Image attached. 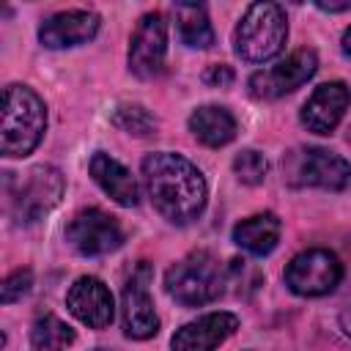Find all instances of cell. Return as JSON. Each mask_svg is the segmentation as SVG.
I'll return each instance as SVG.
<instances>
[{
  "label": "cell",
  "mask_w": 351,
  "mask_h": 351,
  "mask_svg": "<svg viewBox=\"0 0 351 351\" xmlns=\"http://www.w3.org/2000/svg\"><path fill=\"white\" fill-rule=\"evenodd\" d=\"M143 181L154 208L173 225H189L206 208V178L181 154H148L143 159Z\"/></svg>",
  "instance_id": "1"
},
{
  "label": "cell",
  "mask_w": 351,
  "mask_h": 351,
  "mask_svg": "<svg viewBox=\"0 0 351 351\" xmlns=\"http://www.w3.org/2000/svg\"><path fill=\"white\" fill-rule=\"evenodd\" d=\"M47 107L41 96L27 85H8L3 93L0 115V151L8 159L27 156L44 137Z\"/></svg>",
  "instance_id": "2"
},
{
  "label": "cell",
  "mask_w": 351,
  "mask_h": 351,
  "mask_svg": "<svg viewBox=\"0 0 351 351\" xmlns=\"http://www.w3.org/2000/svg\"><path fill=\"white\" fill-rule=\"evenodd\" d=\"M288 38V19L282 5L277 3H252L241 16L233 44L241 60L247 63H266L282 52Z\"/></svg>",
  "instance_id": "3"
},
{
  "label": "cell",
  "mask_w": 351,
  "mask_h": 351,
  "mask_svg": "<svg viewBox=\"0 0 351 351\" xmlns=\"http://www.w3.org/2000/svg\"><path fill=\"white\" fill-rule=\"evenodd\" d=\"M165 288L178 304L200 307L214 302L225 291V269L211 252L195 250L167 269Z\"/></svg>",
  "instance_id": "4"
},
{
  "label": "cell",
  "mask_w": 351,
  "mask_h": 351,
  "mask_svg": "<svg viewBox=\"0 0 351 351\" xmlns=\"http://www.w3.org/2000/svg\"><path fill=\"white\" fill-rule=\"evenodd\" d=\"M63 189V173L52 165H38L16 184V189H8V214L16 225H33L60 203Z\"/></svg>",
  "instance_id": "5"
},
{
  "label": "cell",
  "mask_w": 351,
  "mask_h": 351,
  "mask_svg": "<svg viewBox=\"0 0 351 351\" xmlns=\"http://www.w3.org/2000/svg\"><path fill=\"white\" fill-rule=\"evenodd\" d=\"M285 178L293 186H318L329 192H343L351 186V165L326 148H299L282 162Z\"/></svg>",
  "instance_id": "6"
},
{
  "label": "cell",
  "mask_w": 351,
  "mask_h": 351,
  "mask_svg": "<svg viewBox=\"0 0 351 351\" xmlns=\"http://www.w3.org/2000/svg\"><path fill=\"white\" fill-rule=\"evenodd\" d=\"M343 280V263L335 252L313 247L299 252L285 269V285L296 296H324L332 293Z\"/></svg>",
  "instance_id": "7"
},
{
  "label": "cell",
  "mask_w": 351,
  "mask_h": 351,
  "mask_svg": "<svg viewBox=\"0 0 351 351\" xmlns=\"http://www.w3.org/2000/svg\"><path fill=\"white\" fill-rule=\"evenodd\" d=\"M151 277L154 269L151 263L140 261L134 266V271L129 274L123 293H121V315H123V332L132 340H148L159 332V315L154 310V299H151Z\"/></svg>",
  "instance_id": "8"
},
{
  "label": "cell",
  "mask_w": 351,
  "mask_h": 351,
  "mask_svg": "<svg viewBox=\"0 0 351 351\" xmlns=\"http://www.w3.org/2000/svg\"><path fill=\"white\" fill-rule=\"evenodd\" d=\"M66 241L80 255H107L123 244V230L115 217L101 208H82L66 225Z\"/></svg>",
  "instance_id": "9"
},
{
  "label": "cell",
  "mask_w": 351,
  "mask_h": 351,
  "mask_svg": "<svg viewBox=\"0 0 351 351\" xmlns=\"http://www.w3.org/2000/svg\"><path fill=\"white\" fill-rule=\"evenodd\" d=\"M167 55V22L159 11L145 14L129 41V69L140 80H154L165 69Z\"/></svg>",
  "instance_id": "10"
},
{
  "label": "cell",
  "mask_w": 351,
  "mask_h": 351,
  "mask_svg": "<svg viewBox=\"0 0 351 351\" xmlns=\"http://www.w3.org/2000/svg\"><path fill=\"white\" fill-rule=\"evenodd\" d=\"M318 69V55L313 49H296L285 60L271 69H263L250 77V90L258 99H280L296 88H302Z\"/></svg>",
  "instance_id": "11"
},
{
  "label": "cell",
  "mask_w": 351,
  "mask_h": 351,
  "mask_svg": "<svg viewBox=\"0 0 351 351\" xmlns=\"http://www.w3.org/2000/svg\"><path fill=\"white\" fill-rule=\"evenodd\" d=\"M66 307L77 321H82L90 329L110 326L112 315H115V304H112L110 288L99 277H88V274L77 277L71 282V288L66 291Z\"/></svg>",
  "instance_id": "12"
},
{
  "label": "cell",
  "mask_w": 351,
  "mask_h": 351,
  "mask_svg": "<svg viewBox=\"0 0 351 351\" xmlns=\"http://www.w3.org/2000/svg\"><path fill=\"white\" fill-rule=\"evenodd\" d=\"M351 107V90L346 82H324L313 90V96L302 107V123L313 134H332Z\"/></svg>",
  "instance_id": "13"
},
{
  "label": "cell",
  "mask_w": 351,
  "mask_h": 351,
  "mask_svg": "<svg viewBox=\"0 0 351 351\" xmlns=\"http://www.w3.org/2000/svg\"><path fill=\"white\" fill-rule=\"evenodd\" d=\"M239 329V318L233 313H206L197 321L184 324L173 340L170 348L173 351H214L217 346H222L233 332Z\"/></svg>",
  "instance_id": "14"
},
{
  "label": "cell",
  "mask_w": 351,
  "mask_h": 351,
  "mask_svg": "<svg viewBox=\"0 0 351 351\" xmlns=\"http://www.w3.org/2000/svg\"><path fill=\"white\" fill-rule=\"evenodd\" d=\"M99 14L93 11H60L52 14L49 19L41 22L38 27V41L49 49H63V47H77V44H88L96 33H99Z\"/></svg>",
  "instance_id": "15"
},
{
  "label": "cell",
  "mask_w": 351,
  "mask_h": 351,
  "mask_svg": "<svg viewBox=\"0 0 351 351\" xmlns=\"http://www.w3.org/2000/svg\"><path fill=\"white\" fill-rule=\"evenodd\" d=\"M88 170H90V176H93V181H96L115 203H121V206H137V200H140L137 181H134V176H132L118 159H112L110 154L99 151V154L90 156Z\"/></svg>",
  "instance_id": "16"
},
{
  "label": "cell",
  "mask_w": 351,
  "mask_h": 351,
  "mask_svg": "<svg viewBox=\"0 0 351 351\" xmlns=\"http://www.w3.org/2000/svg\"><path fill=\"white\" fill-rule=\"evenodd\" d=\"M189 132L208 148L228 145L236 137V118L217 104H203L189 115Z\"/></svg>",
  "instance_id": "17"
},
{
  "label": "cell",
  "mask_w": 351,
  "mask_h": 351,
  "mask_svg": "<svg viewBox=\"0 0 351 351\" xmlns=\"http://www.w3.org/2000/svg\"><path fill=\"white\" fill-rule=\"evenodd\" d=\"M233 241L250 255H269L280 241V219L271 211L252 214L233 228Z\"/></svg>",
  "instance_id": "18"
},
{
  "label": "cell",
  "mask_w": 351,
  "mask_h": 351,
  "mask_svg": "<svg viewBox=\"0 0 351 351\" xmlns=\"http://www.w3.org/2000/svg\"><path fill=\"white\" fill-rule=\"evenodd\" d=\"M176 25H178V36L186 47L195 49H206L214 44V27L208 22V14L203 5L197 3H178L176 8Z\"/></svg>",
  "instance_id": "19"
},
{
  "label": "cell",
  "mask_w": 351,
  "mask_h": 351,
  "mask_svg": "<svg viewBox=\"0 0 351 351\" xmlns=\"http://www.w3.org/2000/svg\"><path fill=\"white\" fill-rule=\"evenodd\" d=\"M74 340V329L58 315H41L30 329V343L36 351H66Z\"/></svg>",
  "instance_id": "20"
},
{
  "label": "cell",
  "mask_w": 351,
  "mask_h": 351,
  "mask_svg": "<svg viewBox=\"0 0 351 351\" xmlns=\"http://www.w3.org/2000/svg\"><path fill=\"white\" fill-rule=\"evenodd\" d=\"M112 123L126 132V134H134V137H148L154 134L156 129V118L143 107V104H121L112 115Z\"/></svg>",
  "instance_id": "21"
},
{
  "label": "cell",
  "mask_w": 351,
  "mask_h": 351,
  "mask_svg": "<svg viewBox=\"0 0 351 351\" xmlns=\"http://www.w3.org/2000/svg\"><path fill=\"white\" fill-rule=\"evenodd\" d=\"M233 173H236V178H239L241 184L258 186V184H263V178H266V173H269V162H266L263 154L247 148V151L236 154V159H233Z\"/></svg>",
  "instance_id": "22"
},
{
  "label": "cell",
  "mask_w": 351,
  "mask_h": 351,
  "mask_svg": "<svg viewBox=\"0 0 351 351\" xmlns=\"http://www.w3.org/2000/svg\"><path fill=\"white\" fill-rule=\"evenodd\" d=\"M30 285H33V271H30V269H16V271H11V274L3 280V285H0V299H3V304H11V302L22 299V296L30 291Z\"/></svg>",
  "instance_id": "23"
},
{
  "label": "cell",
  "mask_w": 351,
  "mask_h": 351,
  "mask_svg": "<svg viewBox=\"0 0 351 351\" xmlns=\"http://www.w3.org/2000/svg\"><path fill=\"white\" fill-rule=\"evenodd\" d=\"M203 82L208 88H228L233 82V69L225 66V63H214V66H208L203 71Z\"/></svg>",
  "instance_id": "24"
},
{
  "label": "cell",
  "mask_w": 351,
  "mask_h": 351,
  "mask_svg": "<svg viewBox=\"0 0 351 351\" xmlns=\"http://www.w3.org/2000/svg\"><path fill=\"white\" fill-rule=\"evenodd\" d=\"M318 8H324V11H348L351 3H318Z\"/></svg>",
  "instance_id": "25"
},
{
  "label": "cell",
  "mask_w": 351,
  "mask_h": 351,
  "mask_svg": "<svg viewBox=\"0 0 351 351\" xmlns=\"http://www.w3.org/2000/svg\"><path fill=\"white\" fill-rule=\"evenodd\" d=\"M343 52H346V55L351 58V27H348V30L343 33Z\"/></svg>",
  "instance_id": "26"
},
{
  "label": "cell",
  "mask_w": 351,
  "mask_h": 351,
  "mask_svg": "<svg viewBox=\"0 0 351 351\" xmlns=\"http://www.w3.org/2000/svg\"><path fill=\"white\" fill-rule=\"evenodd\" d=\"M96 351H110V348H96Z\"/></svg>",
  "instance_id": "27"
}]
</instances>
